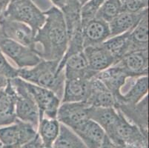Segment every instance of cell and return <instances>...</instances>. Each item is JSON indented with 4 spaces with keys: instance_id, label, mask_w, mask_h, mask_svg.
I'll return each mask as SVG.
<instances>
[{
    "instance_id": "16",
    "label": "cell",
    "mask_w": 149,
    "mask_h": 148,
    "mask_svg": "<svg viewBox=\"0 0 149 148\" xmlns=\"http://www.w3.org/2000/svg\"><path fill=\"white\" fill-rule=\"evenodd\" d=\"M95 76L111 92L115 99L122 94V88L125 85L127 79L129 78L126 72L118 63L99 72Z\"/></svg>"
},
{
    "instance_id": "25",
    "label": "cell",
    "mask_w": 149,
    "mask_h": 148,
    "mask_svg": "<svg viewBox=\"0 0 149 148\" xmlns=\"http://www.w3.org/2000/svg\"><path fill=\"white\" fill-rule=\"evenodd\" d=\"M129 32L111 36L102 43L104 47L114 58L116 63L121 60L125 56L131 53Z\"/></svg>"
},
{
    "instance_id": "20",
    "label": "cell",
    "mask_w": 149,
    "mask_h": 148,
    "mask_svg": "<svg viewBox=\"0 0 149 148\" xmlns=\"http://www.w3.org/2000/svg\"><path fill=\"white\" fill-rule=\"evenodd\" d=\"M90 80L84 79H65L62 103L86 101L88 96Z\"/></svg>"
},
{
    "instance_id": "32",
    "label": "cell",
    "mask_w": 149,
    "mask_h": 148,
    "mask_svg": "<svg viewBox=\"0 0 149 148\" xmlns=\"http://www.w3.org/2000/svg\"><path fill=\"white\" fill-rule=\"evenodd\" d=\"M20 148H50V147H47L45 146L44 144H43L42 142L41 138H40V136H39V135L36 134V136H35L32 140H31L29 142L25 144V145H23V146Z\"/></svg>"
},
{
    "instance_id": "27",
    "label": "cell",
    "mask_w": 149,
    "mask_h": 148,
    "mask_svg": "<svg viewBox=\"0 0 149 148\" xmlns=\"http://www.w3.org/2000/svg\"><path fill=\"white\" fill-rule=\"evenodd\" d=\"M53 148H88L73 130L60 123V130Z\"/></svg>"
},
{
    "instance_id": "38",
    "label": "cell",
    "mask_w": 149,
    "mask_h": 148,
    "mask_svg": "<svg viewBox=\"0 0 149 148\" xmlns=\"http://www.w3.org/2000/svg\"><path fill=\"white\" fill-rule=\"evenodd\" d=\"M0 148H7V147H6L3 146V145H1V146H0Z\"/></svg>"
},
{
    "instance_id": "30",
    "label": "cell",
    "mask_w": 149,
    "mask_h": 148,
    "mask_svg": "<svg viewBox=\"0 0 149 148\" xmlns=\"http://www.w3.org/2000/svg\"><path fill=\"white\" fill-rule=\"evenodd\" d=\"M0 74L6 77L8 79H12L18 77V69H16L10 65L2 51L0 49Z\"/></svg>"
},
{
    "instance_id": "17",
    "label": "cell",
    "mask_w": 149,
    "mask_h": 148,
    "mask_svg": "<svg viewBox=\"0 0 149 148\" xmlns=\"http://www.w3.org/2000/svg\"><path fill=\"white\" fill-rule=\"evenodd\" d=\"M83 53L89 68L97 73L102 71L116 64L114 58L104 47L102 43L85 47Z\"/></svg>"
},
{
    "instance_id": "4",
    "label": "cell",
    "mask_w": 149,
    "mask_h": 148,
    "mask_svg": "<svg viewBox=\"0 0 149 148\" xmlns=\"http://www.w3.org/2000/svg\"><path fill=\"white\" fill-rule=\"evenodd\" d=\"M9 80L17 94L15 108L17 119L29 123L37 129L40 121V112L33 97L25 87L24 80L19 77Z\"/></svg>"
},
{
    "instance_id": "13",
    "label": "cell",
    "mask_w": 149,
    "mask_h": 148,
    "mask_svg": "<svg viewBox=\"0 0 149 148\" xmlns=\"http://www.w3.org/2000/svg\"><path fill=\"white\" fill-rule=\"evenodd\" d=\"M117 63L124 69L129 78H137L148 76V49L129 53Z\"/></svg>"
},
{
    "instance_id": "5",
    "label": "cell",
    "mask_w": 149,
    "mask_h": 148,
    "mask_svg": "<svg viewBox=\"0 0 149 148\" xmlns=\"http://www.w3.org/2000/svg\"><path fill=\"white\" fill-rule=\"evenodd\" d=\"M0 49L18 66V69L28 68L37 65L42 58L36 49L23 45L0 35Z\"/></svg>"
},
{
    "instance_id": "40",
    "label": "cell",
    "mask_w": 149,
    "mask_h": 148,
    "mask_svg": "<svg viewBox=\"0 0 149 148\" xmlns=\"http://www.w3.org/2000/svg\"><path fill=\"white\" fill-rule=\"evenodd\" d=\"M1 145H1V143H0V146H1Z\"/></svg>"
},
{
    "instance_id": "34",
    "label": "cell",
    "mask_w": 149,
    "mask_h": 148,
    "mask_svg": "<svg viewBox=\"0 0 149 148\" xmlns=\"http://www.w3.org/2000/svg\"><path fill=\"white\" fill-rule=\"evenodd\" d=\"M51 1L54 3V6L58 8L59 9H62L68 0H51Z\"/></svg>"
},
{
    "instance_id": "26",
    "label": "cell",
    "mask_w": 149,
    "mask_h": 148,
    "mask_svg": "<svg viewBox=\"0 0 149 148\" xmlns=\"http://www.w3.org/2000/svg\"><path fill=\"white\" fill-rule=\"evenodd\" d=\"M60 130V122L56 119L43 117L39 121L37 134L47 147L51 148Z\"/></svg>"
},
{
    "instance_id": "2",
    "label": "cell",
    "mask_w": 149,
    "mask_h": 148,
    "mask_svg": "<svg viewBox=\"0 0 149 148\" xmlns=\"http://www.w3.org/2000/svg\"><path fill=\"white\" fill-rule=\"evenodd\" d=\"M59 61L42 59L37 65L28 68L18 69V77L31 84L54 92L62 99L64 90V70L57 71Z\"/></svg>"
},
{
    "instance_id": "15",
    "label": "cell",
    "mask_w": 149,
    "mask_h": 148,
    "mask_svg": "<svg viewBox=\"0 0 149 148\" xmlns=\"http://www.w3.org/2000/svg\"><path fill=\"white\" fill-rule=\"evenodd\" d=\"M71 130L81 138L88 148H100L107 137L103 129L91 119H87Z\"/></svg>"
},
{
    "instance_id": "29",
    "label": "cell",
    "mask_w": 149,
    "mask_h": 148,
    "mask_svg": "<svg viewBox=\"0 0 149 148\" xmlns=\"http://www.w3.org/2000/svg\"><path fill=\"white\" fill-rule=\"evenodd\" d=\"M105 0H88L81 6L80 14L82 24L95 18L96 15Z\"/></svg>"
},
{
    "instance_id": "23",
    "label": "cell",
    "mask_w": 149,
    "mask_h": 148,
    "mask_svg": "<svg viewBox=\"0 0 149 148\" xmlns=\"http://www.w3.org/2000/svg\"><path fill=\"white\" fill-rule=\"evenodd\" d=\"M131 52L148 49V10L129 32Z\"/></svg>"
},
{
    "instance_id": "9",
    "label": "cell",
    "mask_w": 149,
    "mask_h": 148,
    "mask_svg": "<svg viewBox=\"0 0 149 148\" xmlns=\"http://www.w3.org/2000/svg\"><path fill=\"white\" fill-rule=\"evenodd\" d=\"M125 119L136 125L146 135L148 136V95L134 104H117L115 105Z\"/></svg>"
},
{
    "instance_id": "18",
    "label": "cell",
    "mask_w": 149,
    "mask_h": 148,
    "mask_svg": "<svg viewBox=\"0 0 149 148\" xmlns=\"http://www.w3.org/2000/svg\"><path fill=\"white\" fill-rule=\"evenodd\" d=\"M17 94L10 80L5 88L0 90V127L10 125L17 120Z\"/></svg>"
},
{
    "instance_id": "37",
    "label": "cell",
    "mask_w": 149,
    "mask_h": 148,
    "mask_svg": "<svg viewBox=\"0 0 149 148\" xmlns=\"http://www.w3.org/2000/svg\"><path fill=\"white\" fill-rule=\"evenodd\" d=\"M78 2H79V3L80 4V5L82 6V5H83L85 3V2H87L88 0H77Z\"/></svg>"
},
{
    "instance_id": "21",
    "label": "cell",
    "mask_w": 149,
    "mask_h": 148,
    "mask_svg": "<svg viewBox=\"0 0 149 148\" xmlns=\"http://www.w3.org/2000/svg\"><path fill=\"white\" fill-rule=\"evenodd\" d=\"M148 10V8L138 13L123 10L108 23L111 31V37L129 32L136 25L142 16Z\"/></svg>"
},
{
    "instance_id": "6",
    "label": "cell",
    "mask_w": 149,
    "mask_h": 148,
    "mask_svg": "<svg viewBox=\"0 0 149 148\" xmlns=\"http://www.w3.org/2000/svg\"><path fill=\"white\" fill-rule=\"evenodd\" d=\"M37 129L17 119L14 123L0 128V143L7 148H20L32 140Z\"/></svg>"
},
{
    "instance_id": "22",
    "label": "cell",
    "mask_w": 149,
    "mask_h": 148,
    "mask_svg": "<svg viewBox=\"0 0 149 148\" xmlns=\"http://www.w3.org/2000/svg\"><path fill=\"white\" fill-rule=\"evenodd\" d=\"M148 95V76L136 78L133 84L125 93H122L115 99V105L117 104H134L140 101ZM115 107V106H114Z\"/></svg>"
},
{
    "instance_id": "1",
    "label": "cell",
    "mask_w": 149,
    "mask_h": 148,
    "mask_svg": "<svg viewBox=\"0 0 149 148\" xmlns=\"http://www.w3.org/2000/svg\"><path fill=\"white\" fill-rule=\"evenodd\" d=\"M45 21L34 37L35 44H40L39 55L45 60L60 62L68 47V36L64 16L60 9L52 6L44 12Z\"/></svg>"
},
{
    "instance_id": "14",
    "label": "cell",
    "mask_w": 149,
    "mask_h": 148,
    "mask_svg": "<svg viewBox=\"0 0 149 148\" xmlns=\"http://www.w3.org/2000/svg\"><path fill=\"white\" fill-rule=\"evenodd\" d=\"M82 33L84 48L102 44L111 37L108 23L96 17L82 24Z\"/></svg>"
},
{
    "instance_id": "3",
    "label": "cell",
    "mask_w": 149,
    "mask_h": 148,
    "mask_svg": "<svg viewBox=\"0 0 149 148\" xmlns=\"http://www.w3.org/2000/svg\"><path fill=\"white\" fill-rule=\"evenodd\" d=\"M0 19L24 23L36 34L45 21V15L33 0H11Z\"/></svg>"
},
{
    "instance_id": "36",
    "label": "cell",
    "mask_w": 149,
    "mask_h": 148,
    "mask_svg": "<svg viewBox=\"0 0 149 148\" xmlns=\"http://www.w3.org/2000/svg\"><path fill=\"white\" fill-rule=\"evenodd\" d=\"M100 148H114V147H113V145H112V143L111 142V141L108 139V137H106L103 145H102V146Z\"/></svg>"
},
{
    "instance_id": "33",
    "label": "cell",
    "mask_w": 149,
    "mask_h": 148,
    "mask_svg": "<svg viewBox=\"0 0 149 148\" xmlns=\"http://www.w3.org/2000/svg\"><path fill=\"white\" fill-rule=\"evenodd\" d=\"M10 0H0V17L2 16L5 10H6L7 7L10 3Z\"/></svg>"
},
{
    "instance_id": "24",
    "label": "cell",
    "mask_w": 149,
    "mask_h": 148,
    "mask_svg": "<svg viewBox=\"0 0 149 148\" xmlns=\"http://www.w3.org/2000/svg\"><path fill=\"white\" fill-rule=\"evenodd\" d=\"M120 116V111L114 108L90 107L88 109L89 119L97 122L103 129L105 133L113 127Z\"/></svg>"
},
{
    "instance_id": "7",
    "label": "cell",
    "mask_w": 149,
    "mask_h": 148,
    "mask_svg": "<svg viewBox=\"0 0 149 148\" xmlns=\"http://www.w3.org/2000/svg\"><path fill=\"white\" fill-rule=\"evenodd\" d=\"M105 134L114 147L148 142V138L136 125L128 122L121 113L117 122Z\"/></svg>"
},
{
    "instance_id": "31",
    "label": "cell",
    "mask_w": 149,
    "mask_h": 148,
    "mask_svg": "<svg viewBox=\"0 0 149 148\" xmlns=\"http://www.w3.org/2000/svg\"><path fill=\"white\" fill-rule=\"evenodd\" d=\"M123 10L125 11L138 13L148 8V3L143 0H120Z\"/></svg>"
},
{
    "instance_id": "41",
    "label": "cell",
    "mask_w": 149,
    "mask_h": 148,
    "mask_svg": "<svg viewBox=\"0 0 149 148\" xmlns=\"http://www.w3.org/2000/svg\"><path fill=\"white\" fill-rule=\"evenodd\" d=\"M10 1H11V0H10Z\"/></svg>"
},
{
    "instance_id": "28",
    "label": "cell",
    "mask_w": 149,
    "mask_h": 148,
    "mask_svg": "<svg viewBox=\"0 0 149 148\" xmlns=\"http://www.w3.org/2000/svg\"><path fill=\"white\" fill-rule=\"evenodd\" d=\"M123 10L120 0H105L95 17L109 23Z\"/></svg>"
},
{
    "instance_id": "35",
    "label": "cell",
    "mask_w": 149,
    "mask_h": 148,
    "mask_svg": "<svg viewBox=\"0 0 149 148\" xmlns=\"http://www.w3.org/2000/svg\"><path fill=\"white\" fill-rule=\"evenodd\" d=\"M8 81L9 79H8L6 77H5L4 76L0 74V90L2 89V88H5V87L8 85Z\"/></svg>"
},
{
    "instance_id": "19",
    "label": "cell",
    "mask_w": 149,
    "mask_h": 148,
    "mask_svg": "<svg viewBox=\"0 0 149 148\" xmlns=\"http://www.w3.org/2000/svg\"><path fill=\"white\" fill-rule=\"evenodd\" d=\"M87 104L93 108H114L115 98L101 81L94 76L90 80Z\"/></svg>"
},
{
    "instance_id": "39",
    "label": "cell",
    "mask_w": 149,
    "mask_h": 148,
    "mask_svg": "<svg viewBox=\"0 0 149 148\" xmlns=\"http://www.w3.org/2000/svg\"><path fill=\"white\" fill-rule=\"evenodd\" d=\"M143 1H144V2H148V0H143Z\"/></svg>"
},
{
    "instance_id": "11",
    "label": "cell",
    "mask_w": 149,
    "mask_h": 148,
    "mask_svg": "<svg viewBox=\"0 0 149 148\" xmlns=\"http://www.w3.org/2000/svg\"><path fill=\"white\" fill-rule=\"evenodd\" d=\"M90 106L85 101L62 103L58 110L56 119L70 130L89 119Z\"/></svg>"
},
{
    "instance_id": "8",
    "label": "cell",
    "mask_w": 149,
    "mask_h": 148,
    "mask_svg": "<svg viewBox=\"0 0 149 148\" xmlns=\"http://www.w3.org/2000/svg\"><path fill=\"white\" fill-rule=\"evenodd\" d=\"M24 83L39 109L40 119L43 117L56 119L58 110L61 104L60 99L50 90L31 84L25 80Z\"/></svg>"
},
{
    "instance_id": "12",
    "label": "cell",
    "mask_w": 149,
    "mask_h": 148,
    "mask_svg": "<svg viewBox=\"0 0 149 148\" xmlns=\"http://www.w3.org/2000/svg\"><path fill=\"white\" fill-rule=\"evenodd\" d=\"M63 70L65 79H91L97 73V72L93 71L89 68L83 51L68 57L62 65L58 66V72H61Z\"/></svg>"
},
{
    "instance_id": "10",
    "label": "cell",
    "mask_w": 149,
    "mask_h": 148,
    "mask_svg": "<svg viewBox=\"0 0 149 148\" xmlns=\"http://www.w3.org/2000/svg\"><path fill=\"white\" fill-rule=\"evenodd\" d=\"M0 35L31 48L36 49L34 33L24 23L0 19Z\"/></svg>"
}]
</instances>
